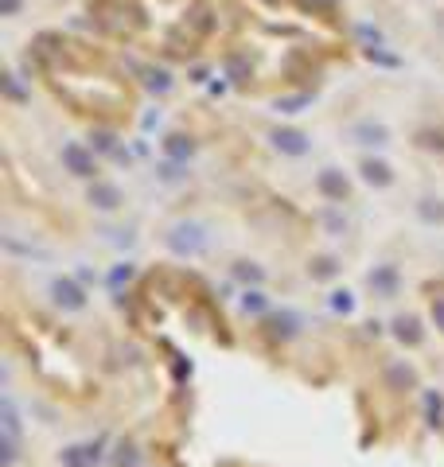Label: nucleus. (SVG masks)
<instances>
[{"label": "nucleus", "mask_w": 444, "mask_h": 467, "mask_svg": "<svg viewBox=\"0 0 444 467\" xmlns=\"http://www.w3.org/2000/svg\"><path fill=\"white\" fill-rule=\"evenodd\" d=\"M168 249L179 257H195L207 249V234H203V226H195V222H179V226L168 230Z\"/></svg>", "instance_id": "1"}, {"label": "nucleus", "mask_w": 444, "mask_h": 467, "mask_svg": "<svg viewBox=\"0 0 444 467\" xmlns=\"http://www.w3.org/2000/svg\"><path fill=\"white\" fill-rule=\"evenodd\" d=\"M51 296H55V304L67 308V312H82V308H86V292H82V285L70 280V277H55L51 280Z\"/></svg>", "instance_id": "2"}, {"label": "nucleus", "mask_w": 444, "mask_h": 467, "mask_svg": "<svg viewBox=\"0 0 444 467\" xmlns=\"http://www.w3.org/2000/svg\"><path fill=\"white\" fill-rule=\"evenodd\" d=\"M366 285L374 288L378 300H393V296H398L401 277H398V269H393V265H374V269L366 273Z\"/></svg>", "instance_id": "3"}, {"label": "nucleus", "mask_w": 444, "mask_h": 467, "mask_svg": "<svg viewBox=\"0 0 444 467\" xmlns=\"http://www.w3.org/2000/svg\"><path fill=\"white\" fill-rule=\"evenodd\" d=\"M265 335L277 339V343H289V339L300 335V315L296 312H273L265 320Z\"/></svg>", "instance_id": "4"}, {"label": "nucleus", "mask_w": 444, "mask_h": 467, "mask_svg": "<svg viewBox=\"0 0 444 467\" xmlns=\"http://www.w3.org/2000/svg\"><path fill=\"white\" fill-rule=\"evenodd\" d=\"M316 187H319V195L332 199V203H343V199L351 195V183L343 179V172H335V168H324V172H319Z\"/></svg>", "instance_id": "5"}, {"label": "nucleus", "mask_w": 444, "mask_h": 467, "mask_svg": "<svg viewBox=\"0 0 444 467\" xmlns=\"http://www.w3.org/2000/svg\"><path fill=\"white\" fill-rule=\"evenodd\" d=\"M390 327H393V339H398L401 347H421L425 343V327H421L417 315H398Z\"/></svg>", "instance_id": "6"}, {"label": "nucleus", "mask_w": 444, "mask_h": 467, "mask_svg": "<svg viewBox=\"0 0 444 467\" xmlns=\"http://www.w3.org/2000/svg\"><path fill=\"white\" fill-rule=\"evenodd\" d=\"M63 164H67L74 175H82V179L94 175V156H90L82 145H67V148H63Z\"/></svg>", "instance_id": "7"}, {"label": "nucleus", "mask_w": 444, "mask_h": 467, "mask_svg": "<svg viewBox=\"0 0 444 467\" xmlns=\"http://www.w3.org/2000/svg\"><path fill=\"white\" fill-rule=\"evenodd\" d=\"M386 386L390 389H413L417 386V370L413 366H406V362H393V366H386Z\"/></svg>", "instance_id": "8"}, {"label": "nucleus", "mask_w": 444, "mask_h": 467, "mask_svg": "<svg viewBox=\"0 0 444 467\" xmlns=\"http://www.w3.org/2000/svg\"><path fill=\"white\" fill-rule=\"evenodd\" d=\"M273 145L281 148V152H289V156H304V152H308V137H304V132H292V129H277L273 132Z\"/></svg>", "instance_id": "9"}, {"label": "nucleus", "mask_w": 444, "mask_h": 467, "mask_svg": "<svg viewBox=\"0 0 444 467\" xmlns=\"http://www.w3.org/2000/svg\"><path fill=\"white\" fill-rule=\"evenodd\" d=\"M90 203H94L97 211H113V206H121V191L113 187V183H94V187H90Z\"/></svg>", "instance_id": "10"}, {"label": "nucleus", "mask_w": 444, "mask_h": 467, "mask_svg": "<svg viewBox=\"0 0 444 467\" xmlns=\"http://www.w3.org/2000/svg\"><path fill=\"white\" fill-rule=\"evenodd\" d=\"M339 257H332V253H324V257H312V265H308V277L312 280H335L339 277Z\"/></svg>", "instance_id": "11"}, {"label": "nucleus", "mask_w": 444, "mask_h": 467, "mask_svg": "<svg viewBox=\"0 0 444 467\" xmlns=\"http://www.w3.org/2000/svg\"><path fill=\"white\" fill-rule=\"evenodd\" d=\"M97 463V448H67L63 452V467H94Z\"/></svg>", "instance_id": "12"}, {"label": "nucleus", "mask_w": 444, "mask_h": 467, "mask_svg": "<svg viewBox=\"0 0 444 467\" xmlns=\"http://www.w3.org/2000/svg\"><path fill=\"white\" fill-rule=\"evenodd\" d=\"M265 308H269V300H265V292H261L258 285L242 292V312H245V315H261Z\"/></svg>", "instance_id": "13"}, {"label": "nucleus", "mask_w": 444, "mask_h": 467, "mask_svg": "<svg viewBox=\"0 0 444 467\" xmlns=\"http://www.w3.org/2000/svg\"><path fill=\"white\" fill-rule=\"evenodd\" d=\"M425 416H429L433 429H440V424H444V397L437 394V389H429V394H425Z\"/></svg>", "instance_id": "14"}, {"label": "nucleus", "mask_w": 444, "mask_h": 467, "mask_svg": "<svg viewBox=\"0 0 444 467\" xmlns=\"http://www.w3.org/2000/svg\"><path fill=\"white\" fill-rule=\"evenodd\" d=\"M363 179H366V183H374V187H386V183L393 179V175H390V168H386L382 160H366V164H363Z\"/></svg>", "instance_id": "15"}, {"label": "nucleus", "mask_w": 444, "mask_h": 467, "mask_svg": "<svg viewBox=\"0 0 444 467\" xmlns=\"http://www.w3.org/2000/svg\"><path fill=\"white\" fill-rule=\"evenodd\" d=\"M0 416H4V436H20V413H16V405H12V397H4L0 402Z\"/></svg>", "instance_id": "16"}, {"label": "nucleus", "mask_w": 444, "mask_h": 467, "mask_svg": "<svg viewBox=\"0 0 444 467\" xmlns=\"http://www.w3.org/2000/svg\"><path fill=\"white\" fill-rule=\"evenodd\" d=\"M234 277L245 280V285H261V280H265V273H261V265H253V261H238V265H234Z\"/></svg>", "instance_id": "17"}, {"label": "nucleus", "mask_w": 444, "mask_h": 467, "mask_svg": "<svg viewBox=\"0 0 444 467\" xmlns=\"http://www.w3.org/2000/svg\"><path fill=\"white\" fill-rule=\"evenodd\" d=\"M355 132L363 137V145H386V129H378V125H363Z\"/></svg>", "instance_id": "18"}, {"label": "nucleus", "mask_w": 444, "mask_h": 467, "mask_svg": "<svg viewBox=\"0 0 444 467\" xmlns=\"http://www.w3.org/2000/svg\"><path fill=\"white\" fill-rule=\"evenodd\" d=\"M332 308H335V312H343V315L355 312V296H351L347 288H343V292H332Z\"/></svg>", "instance_id": "19"}, {"label": "nucleus", "mask_w": 444, "mask_h": 467, "mask_svg": "<svg viewBox=\"0 0 444 467\" xmlns=\"http://www.w3.org/2000/svg\"><path fill=\"white\" fill-rule=\"evenodd\" d=\"M129 280H133V265H117V269L110 273V288H121V285H129Z\"/></svg>", "instance_id": "20"}, {"label": "nucleus", "mask_w": 444, "mask_h": 467, "mask_svg": "<svg viewBox=\"0 0 444 467\" xmlns=\"http://www.w3.org/2000/svg\"><path fill=\"white\" fill-rule=\"evenodd\" d=\"M0 452H4V456H0V463L16 467V440L12 436H0Z\"/></svg>", "instance_id": "21"}, {"label": "nucleus", "mask_w": 444, "mask_h": 467, "mask_svg": "<svg viewBox=\"0 0 444 467\" xmlns=\"http://www.w3.org/2000/svg\"><path fill=\"white\" fill-rule=\"evenodd\" d=\"M168 152H171V156H187V152H191V140L171 137V140H168Z\"/></svg>", "instance_id": "22"}, {"label": "nucleus", "mask_w": 444, "mask_h": 467, "mask_svg": "<svg viewBox=\"0 0 444 467\" xmlns=\"http://www.w3.org/2000/svg\"><path fill=\"white\" fill-rule=\"evenodd\" d=\"M429 312H433V323H437L440 335H444V296H433V308H429Z\"/></svg>", "instance_id": "23"}, {"label": "nucleus", "mask_w": 444, "mask_h": 467, "mask_svg": "<svg viewBox=\"0 0 444 467\" xmlns=\"http://www.w3.org/2000/svg\"><path fill=\"white\" fill-rule=\"evenodd\" d=\"M117 467H137V452H133V448H125V444H121V456H117Z\"/></svg>", "instance_id": "24"}]
</instances>
